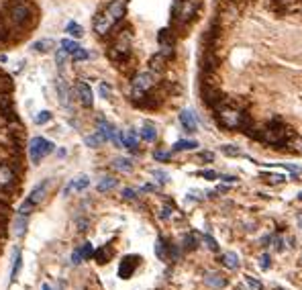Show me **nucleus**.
<instances>
[{
	"label": "nucleus",
	"instance_id": "e433bc0d",
	"mask_svg": "<svg viewBox=\"0 0 302 290\" xmlns=\"http://www.w3.org/2000/svg\"><path fill=\"white\" fill-rule=\"evenodd\" d=\"M19 270H21V249H15V264H13V280L17 278V274H19Z\"/></svg>",
	"mask_w": 302,
	"mask_h": 290
},
{
	"label": "nucleus",
	"instance_id": "c756f323",
	"mask_svg": "<svg viewBox=\"0 0 302 290\" xmlns=\"http://www.w3.org/2000/svg\"><path fill=\"white\" fill-rule=\"evenodd\" d=\"M156 253H158L160 259H168V243H166L162 237H160L158 243H156Z\"/></svg>",
	"mask_w": 302,
	"mask_h": 290
},
{
	"label": "nucleus",
	"instance_id": "a211bd4d",
	"mask_svg": "<svg viewBox=\"0 0 302 290\" xmlns=\"http://www.w3.org/2000/svg\"><path fill=\"white\" fill-rule=\"evenodd\" d=\"M139 135H141V139H143V141L154 143V141L158 139V129H156V125H154V123H143V127H141V131H139Z\"/></svg>",
	"mask_w": 302,
	"mask_h": 290
},
{
	"label": "nucleus",
	"instance_id": "49530a36",
	"mask_svg": "<svg viewBox=\"0 0 302 290\" xmlns=\"http://www.w3.org/2000/svg\"><path fill=\"white\" fill-rule=\"evenodd\" d=\"M135 196H137V192H135L133 188H123V198H125V200H133Z\"/></svg>",
	"mask_w": 302,
	"mask_h": 290
},
{
	"label": "nucleus",
	"instance_id": "4d7b16f0",
	"mask_svg": "<svg viewBox=\"0 0 302 290\" xmlns=\"http://www.w3.org/2000/svg\"><path fill=\"white\" fill-rule=\"evenodd\" d=\"M298 198H300V200H302V190H300V192H298Z\"/></svg>",
	"mask_w": 302,
	"mask_h": 290
},
{
	"label": "nucleus",
	"instance_id": "5701e85b",
	"mask_svg": "<svg viewBox=\"0 0 302 290\" xmlns=\"http://www.w3.org/2000/svg\"><path fill=\"white\" fill-rule=\"evenodd\" d=\"M116 184H118V182H116L114 176H104V178L96 184V190H98V192H108V190H114Z\"/></svg>",
	"mask_w": 302,
	"mask_h": 290
},
{
	"label": "nucleus",
	"instance_id": "9d476101",
	"mask_svg": "<svg viewBox=\"0 0 302 290\" xmlns=\"http://www.w3.org/2000/svg\"><path fill=\"white\" fill-rule=\"evenodd\" d=\"M15 178H17L15 166H11V164H0V190L13 186Z\"/></svg>",
	"mask_w": 302,
	"mask_h": 290
},
{
	"label": "nucleus",
	"instance_id": "58836bf2",
	"mask_svg": "<svg viewBox=\"0 0 302 290\" xmlns=\"http://www.w3.org/2000/svg\"><path fill=\"white\" fill-rule=\"evenodd\" d=\"M80 251H82V257H84V259H90V257L94 255V249H92V245H90L88 241L80 245Z\"/></svg>",
	"mask_w": 302,
	"mask_h": 290
},
{
	"label": "nucleus",
	"instance_id": "c03bdc74",
	"mask_svg": "<svg viewBox=\"0 0 302 290\" xmlns=\"http://www.w3.org/2000/svg\"><path fill=\"white\" fill-rule=\"evenodd\" d=\"M259 266H261V270H267V268L271 266V257H269V253H263V255L259 257Z\"/></svg>",
	"mask_w": 302,
	"mask_h": 290
},
{
	"label": "nucleus",
	"instance_id": "b1692460",
	"mask_svg": "<svg viewBox=\"0 0 302 290\" xmlns=\"http://www.w3.org/2000/svg\"><path fill=\"white\" fill-rule=\"evenodd\" d=\"M13 233H15L17 237H23V235L27 233V217H25V215H17V219H15V223H13Z\"/></svg>",
	"mask_w": 302,
	"mask_h": 290
},
{
	"label": "nucleus",
	"instance_id": "de8ad7c7",
	"mask_svg": "<svg viewBox=\"0 0 302 290\" xmlns=\"http://www.w3.org/2000/svg\"><path fill=\"white\" fill-rule=\"evenodd\" d=\"M100 96L102 98H110V86L108 84H100Z\"/></svg>",
	"mask_w": 302,
	"mask_h": 290
},
{
	"label": "nucleus",
	"instance_id": "4c0bfd02",
	"mask_svg": "<svg viewBox=\"0 0 302 290\" xmlns=\"http://www.w3.org/2000/svg\"><path fill=\"white\" fill-rule=\"evenodd\" d=\"M88 55H90V53H88L86 49H82V47H80L78 51H74V53H72V60H74L76 64H80V62H84V60H88Z\"/></svg>",
	"mask_w": 302,
	"mask_h": 290
},
{
	"label": "nucleus",
	"instance_id": "4be33fe9",
	"mask_svg": "<svg viewBox=\"0 0 302 290\" xmlns=\"http://www.w3.org/2000/svg\"><path fill=\"white\" fill-rule=\"evenodd\" d=\"M198 148V141L194 139H180L174 143V152H192Z\"/></svg>",
	"mask_w": 302,
	"mask_h": 290
},
{
	"label": "nucleus",
	"instance_id": "393cba45",
	"mask_svg": "<svg viewBox=\"0 0 302 290\" xmlns=\"http://www.w3.org/2000/svg\"><path fill=\"white\" fill-rule=\"evenodd\" d=\"M110 257H112V247L110 245H104V247L94 251V259L98 264H106V262H110Z\"/></svg>",
	"mask_w": 302,
	"mask_h": 290
},
{
	"label": "nucleus",
	"instance_id": "79ce46f5",
	"mask_svg": "<svg viewBox=\"0 0 302 290\" xmlns=\"http://www.w3.org/2000/svg\"><path fill=\"white\" fill-rule=\"evenodd\" d=\"M154 158H156L158 162H168V160L172 158V154H170V152H162V150H158V152H154Z\"/></svg>",
	"mask_w": 302,
	"mask_h": 290
},
{
	"label": "nucleus",
	"instance_id": "bb28decb",
	"mask_svg": "<svg viewBox=\"0 0 302 290\" xmlns=\"http://www.w3.org/2000/svg\"><path fill=\"white\" fill-rule=\"evenodd\" d=\"M66 33L72 35L74 39H80V37H84V27L78 25V23H74V21H70V23L66 25Z\"/></svg>",
	"mask_w": 302,
	"mask_h": 290
},
{
	"label": "nucleus",
	"instance_id": "7ed1b4c3",
	"mask_svg": "<svg viewBox=\"0 0 302 290\" xmlns=\"http://www.w3.org/2000/svg\"><path fill=\"white\" fill-rule=\"evenodd\" d=\"M7 15L15 29H27V27H31V23L35 19V11L27 0H13L9 5Z\"/></svg>",
	"mask_w": 302,
	"mask_h": 290
},
{
	"label": "nucleus",
	"instance_id": "f8f14e48",
	"mask_svg": "<svg viewBox=\"0 0 302 290\" xmlns=\"http://www.w3.org/2000/svg\"><path fill=\"white\" fill-rule=\"evenodd\" d=\"M180 123H182L184 131H188V133L198 131V121H196V114H194L192 110H188V108L180 112Z\"/></svg>",
	"mask_w": 302,
	"mask_h": 290
},
{
	"label": "nucleus",
	"instance_id": "423d86ee",
	"mask_svg": "<svg viewBox=\"0 0 302 290\" xmlns=\"http://www.w3.org/2000/svg\"><path fill=\"white\" fill-rule=\"evenodd\" d=\"M158 43H160V53L166 57V60H170L172 55H174V51H176V35H174V29H160V33H158Z\"/></svg>",
	"mask_w": 302,
	"mask_h": 290
},
{
	"label": "nucleus",
	"instance_id": "f03ea898",
	"mask_svg": "<svg viewBox=\"0 0 302 290\" xmlns=\"http://www.w3.org/2000/svg\"><path fill=\"white\" fill-rule=\"evenodd\" d=\"M292 137H294L292 129L288 125L280 123V121H271L263 129H257L253 133V139H257V141H261L265 145H282V143L290 141Z\"/></svg>",
	"mask_w": 302,
	"mask_h": 290
},
{
	"label": "nucleus",
	"instance_id": "6e6552de",
	"mask_svg": "<svg viewBox=\"0 0 302 290\" xmlns=\"http://www.w3.org/2000/svg\"><path fill=\"white\" fill-rule=\"evenodd\" d=\"M139 264H141V255H125L118 266V278L129 280L135 274V270L139 268Z\"/></svg>",
	"mask_w": 302,
	"mask_h": 290
},
{
	"label": "nucleus",
	"instance_id": "09e8293b",
	"mask_svg": "<svg viewBox=\"0 0 302 290\" xmlns=\"http://www.w3.org/2000/svg\"><path fill=\"white\" fill-rule=\"evenodd\" d=\"M200 176H202V178H206V180H217V178H219V174H217V172H213V170L200 172Z\"/></svg>",
	"mask_w": 302,
	"mask_h": 290
},
{
	"label": "nucleus",
	"instance_id": "2f4dec72",
	"mask_svg": "<svg viewBox=\"0 0 302 290\" xmlns=\"http://www.w3.org/2000/svg\"><path fill=\"white\" fill-rule=\"evenodd\" d=\"M59 47H62L66 53H70V55H72L74 51H78V49H80V45H78L76 41H72V39H64V41L59 43Z\"/></svg>",
	"mask_w": 302,
	"mask_h": 290
},
{
	"label": "nucleus",
	"instance_id": "c9c22d12",
	"mask_svg": "<svg viewBox=\"0 0 302 290\" xmlns=\"http://www.w3.org/2000/svg\"><path fill=\"white\" fill-rule=\"evenodd\" d=\"M202 241L206 243V247H208L210 251H219V243H217V239H215V237H210L208 233H206V235H202Z\"/></svg>",
	"mask_w": 302,
	"mask_h": 290
},
{
	"label": "nucleus",
	"instance_id": "bf43d9fd",
	"mask_svg": "<svg viewBox=\"0 0 302 290\" xmlns=\"http://www.w3.org/2000/svg\"><path fill=\"white\" fill-rule=\"evenodd\" d=\"M276 290H284V288H276Z\"/></svg>",
	"mask_w": 302,
	"mask_h": 290
},
{
	"label": "nucleus",
	"instance_id": "6e6d98bb",
	"mask_svg": "<svg viewBox=\"0 0 302 290\" xmlns=\"http://www.w3.org/2000/svg\"><path fill=\"white\" fill-rule=\"evenodd\" d=\"M298 225H300V229H302V215L298 217Z\"/></svg>",
	"mask_w": 302,
	"mask_h": 290
},
{
	"label": "nucleus",
	"instance_id": "473e14b6",
	"mask_svg": "<svg viewBox=\"0 0 302 290\" xmlns=\"http://www.w3.org/2000/svg\"><path fill=\"white\" fill-rule=\"evenodd\" d=\"M221 152L225 154V156H241V150L237 148V145H231V143H227V145H221Z\"/></svg>",
	"mask_w": 302,
	"mask_h": 290
},
{
	"label": "nucleus",
	"instance_id": "6ab92c4d",
	"mask_svg": "<svg viewBox=\"0 0 302 290\" xmlns=\"http://www.w3.org/2000/svg\"><path fill=\"white\" fill-rule=\"evenodd\" d=\"M219 262H221L223 266H227L229 270H237V268L241 266V262H239V255H237L235 251H225V253H221Z\"/></svg>",
	"mask_w": 302,
	"mask_h": 290
},
{
	"label": "nucleus",
	"instance_id": "f704fd0d",
	"mask_svg": "<svg viewBox=\"0 0 302 290\" xmlns=\"http://www.w3.org/2000/svg\"><path fill=\"white\" fill-rule=\"evenodd\" d=\"M68 55H70V53H66L62 47L57 49V53H55V64H57V68H59V70L66 66V62H68Z\"/></svg>",
	"mask_w": 302,
	"mask_h": 290
},
{
	"label": "nucleus",
	"instance_id": "f257e3e1",
	"mask_svg": "<svg viewBox=\"0 0 302 290\" xmlns=\"http://www.w3.org/2000/svg\"><path fill=\"white\" fill-rule=\"evenodd\" d=\"M215 117H217V123L227 131H245L251 125L247 112H243L239 106H233L229 102H223L221 106H217Z\"/></svg>",
	"mask_w": 302,
	"mask_h": 290
},
{
	"label": "nucleus",
	"instance_id": "4468645a",
	"mask_svg": "<svg viewBox=\"0 0 302 290\" xmlns=\"http://www.w3.org/2000/svg\"><path fill=\"white\" fill-rule=\"evenodd\" d=\"M96 133H100L102 137H104V141H114V135H116V129H114V125H110L106 119H98V131Z\"/></svg>",
	"mask_w": 302,
	"mask_h": 290
},
{
	"label": "nucleus",
	"instance_id": "f3484780",
	"mask_svg": "<svg viewBox=\"0 0 302 290\" xmlns=\"http://www.w3.org/2000/svg\"><path fill=\"white\" fill-rule=\"evenodd\" d=\"M166 64H168V60H166L162 53L151 55V60H149V72L158 76V74H162V72L166 70Z\"/></svg>",
	"mask_w": 302,
	"mask_h": 290
},
{
	"label": "nucleus",
	"instance_id": "1a4fd4ad",
	"mask_svg": "<svg viewBox=\"0 0 302 290\" xmlns=\"http://www.w3.org/2000/svg\"><path fill=\"white\" fill-rule=\"evenodd\" d=\"M114 27H116V25H112L104 13H98V15L94 17V33H96V37H108Z\"/></svg>",
	"mask_w": 302,
	"mask_h": 290
},
{
	"label": "nucleus",
	"instance_id": "aec40b11",
	"mask_svg": "<svg viewBox=\"0 0 302 290\" xmlns=\"http://www.w3.org/2000/svg\"><path fill=\"white\" fill-rule=\"evenodd\" d=\"M55 88H57V94H59V102L64 106H70V88H68L66 80L64 78H57L55 80Z\"/></svg>",
	"mask_w": 302,
	"mask_h": 290
},
{
	"label": "nucleus",
	"instance_id": "864d4df0",
	"mask_svg": "<svg viewBox=\"0 0 302 290\" xmlns=\"http://www.w3.org/2000/svg\"><path fill=\"white\" fill-rule=\"evenodd\" d=\"M294 145H296V152H300V154H302V139H296V141H294Z\"/></svg>",
	"mask_w": 302,
	"mask_h": 290
},
{
	"label": "nucleus",
	"instance_id": "a18cd8bd",
	"mask_svg": "<svg viewBox=\"0 0 302 290\" xmlns=\"http://www.w3.org/2000/svg\"><path fill=\"white\" fill-rule=\"evenodd\" d=\"M151 174H154V176L158 178V182H162V184H166V182L170 180V178H168V174H166V172H162V170H154Z\"/></svg>",
	"mask_w": 302,
	"mask_h": 290
},
{
	"label": "nucleus",
	"instance_id": "cd10ccee",
	"mask_svg": "<svg viewBox=\"0 0 302 290\" xmlns=\"http://www.w3.org/2000/svg\"><path fill=\"white\" fill-rule=\"evenodd\" d=\"M196 247H198V235H196V233H188V235L184 237V249L192 251V249H196Z\"/></svg>",
	"mask_w": 302,
	"mask_h": 290
},
{
	"label": "nucleus",
	"instance_id": "13d9d810",
	"mask_svg": "<svg viewBox=\"0 0 302 290\" xmlns=\"http://www.w3.org/2000/svg\"><path fill=\"white\" fill-rule=\"evenodd\" d=\"M0 23H5V21H3V17H0Z\"/></svg>",
	"mask_w": 302,
	"mask_h": 290
},
{
	"label": "nucleus",
	"instance_id": "37998d69",
	"mask_svg": "<svg viewBox=\"0 0 302 290\" xmlns=\"http://www.w3.org/2000/svg\"><path fill=\"white\" fill-rule=\"evenodd\" d=\"M198 160L204 162V164H210V162H215V154L213 152H200L198 154Z\"/></svg>",
	"mask_w": 302,
	"mask_h": 290
},
{
	"label": "nucleus",
	"instance_id": "412c9836",
	"mask_svg": "<svg viewBox=\"0 0 302 290\" xmlns=\"http://www.w3.org/2000/svg\"><path fill=\"white\" fill-rule=\"evenodd\" d=\"M114 170H118V172H125V174H129V172H133V162L129 160V158H114L112 160V164H110Z\"/></svg>",
	"mask_w": 302,
	"mask_h": 290
},
{
	"label": "nucleus",
	"instance_id": "3c124183",
	"mask_svg": "<svg viewBox=\"0 0 302 290\" xmlns=\"http://www.w3.org/2000/svg\"><path fill=\"white\" fill-rule=\"evenodd\" d=\"M223 182H239V178L237 176H227V174H223V176H219Z\"/></svg>",
	"mask_w": 302,
	"mask_h": 290
},
{
	"label": "nucleus",
	"instance_id": "ddd939ff",
	"mask_svg": "<svg viewBox=\"0 0 302 290\" xmlns=\"http://www.w3.org/2000/svg\"><path fill=\"white\" fill-rule=\"evenodd\" d=\"M120 143H123V148L127 150H137V143H139V135L135 129H127V131H120Z\"/></svg>",
	"mask_w": 302,
	"mask_h": 290
},
{
	"label": "nucleus",
	"instance_id": "a19ab883",
	"mask_svg": "<svg viewBox=\"0 0 302 290\" xmlns=\"http://www.w3.org/2000/svg\"><path fill=\"white\" fill-rule=\"evenodd\" d=\"M245 282H247V286H249L251 290H263V284H261L259 280L251 278V276H245Z\"/></svg>",
	"mask_w": 302,
	"mask_h": 290
},
{
	"label": "nucleus",
	"instance_id": "5fc2aeb1",
	"mask_svg": "<svg viewBox=\"0 0 302 290\" xmlns=\"http://www.w3.org/2000/svg\"><path fill=\"white\" fill-rule=\"evenodd\" d=\"M41 290H53V286H51V284H47V282H45V284H43V288H41Z\"/></svg>",
	"mask_w": 302,
	"mask_h": 290
},
{
	"label": "nucleus",
	"instance_id": "7c9ffc66",
	"mask_svg": "<svg viewBox=\"0 0 302 290\" xmlns=\"http://www.w3.org/2000/svg\"><path fill=\"white\" fill-rule=\"evenodd\" d=\"M102 143H104V137H102L100 133H96V135H88V137H86V145H88V148H100Z\"/></svg>",
	"mask_w": 302,
	"mask_h": 290
},
{
	"label": "nucleus",
	"instance_id": "a878e982",
	"mask_svg": "<svg viewBox=\"0 0 302 290\" xmlns=\"http://www.w3.org/2000/svg\"><path fill=\"white\" fill-rule=\"evenodd\" d=\"M51 47H53V41L51 39H39V41H35L31 45V51H35V53H47Z\"/></svg>",
	"mask_w": 302,
	"mask_h": 290
},
{
	"label": "nucleus",
	"instance_id": "2eb2a0df",
	"mask_svg": "<svg viewBox=\"0 0 302 290\" xmlns=\"http://www.w3.org/2000/svg\"><path fill=\"white\" fill-rule=\"evenodd\" d=\"M47 190H49V182H41V184H37L35 188H33V192H31V196L27 198L33 207H37L43 198H45V194H47Z\"/></svg>",
	"mask_w": 302,
	"mask_h": 290
},
{
	"label": "nucleus",
	"instance_id": "603ef678",
	"mask_svg": "<svg viewBox=\"0 0 302 290\" xmlns=\"http://www.w3.org/2000/svg\"><path fill=\"white\" fill-rule=\"evenodd\" d=\"M141 190H143V192H156V186H154V184H145Z\"/></svg>",
	"mask_w": 302,
	"mask_h": 290
},
{
	"label": "nucleus",
	"instance_id": "c85d7f7f",
	"mask_svg": "<svg viewBox=\"0 0 302 290\" xmlns=\"http://www.w3.org/2000/svg\"><path fill=\"white\" fill-rule=\"evenodd\" d=\"M72 184H74V190L82 192V190H86V188H88V184H90V178H88V176H78L76 180H72Z\"/></svg>",
	"mask_w": 302,
	"mask_h": 290
},
{
	"label": "nucleus",
	"instance_id": "72a5a7b5",
	"mask_svg": "<svg viewBox=\"0 0 302 290\" xmlns=\"http://www.w3.org/2000/svg\"><path fill=\"white\" fill-rule=\"evenodd\" d=\"M261 178H265L269 184H282V182H286V176L284 174H261Z\"/></svg>",
	"mask_w": 302,
	"mask_h": 290
},
{
	"label": "nucleus",
	"instance_id": "20e7f679",
	"mask_svg": "<svg viewBox=\"0 0 302 290\" xmlns=\"http://www.w3.org/2000/svg\"><path fill=\"white\" fill-rule=\"evenodd\" d=\"M158 76L156 74H151L149 70L147 72H137L135 76H133V80H131V98L137 102V100H141L145 94H149L151 90H154V86H156V80Z\"/></svg>",
	"mask_w": 302,
	"mask_h": 290
},
{
	"label": "nucleus",
	"instance_id": "9b49d317",
	"mask_svg": "<svg viewBox=\"0 0 302 290\" xmlns=\"http://www.w3.org/2000/svg\"><path fill=\"white\" fill-rule=\"evenodd\" d=\"M76 96H78V100L82 102V106H86V108H90L92 102H94L92 88H90L86 82H78V86H76Z\"/></svg>",
	"mask_w": 302,
	"mask_h": 290
},
{
	"label": "nucleus",
	"instance_id": "dca6fc26",
	"mask_svg": "<svg viewBox=\"0 0 302 290\" xmlns=\"http://www.w3.org/2000/svg\"><path fill=\"white\" fill-rule=\"evenodd\" d=\"M204 284L210 288H225L227 286V278L219 272H206L204 274Z\"/></svg>",
	"mask_w": 302,
	"mask_h": 290
},
{
	"label": "nucleus",
	"instance_id": "0eeeda50",
	"mask_svg": "<svg viewBox=\"0 0 302 290\" xmlns=\"http://www.w3.org/2000/svg\"><path fill=\"white\" fill-rule=\"evenodd\" d=\"M112 25H118L127 15V0H110L108 7L102 11Z\"/></svg>",
	"mask_w": 302,
	"mask_h": 290
},
{
	"label": "nucleus",
	"instance_id": "39448f33",
	"mask_svg": "<svg viewBox=\"0 0 302 290\" xmlns=\"http://www.w3.org/2000/svg\"><path fill=\"white\" fill-rule=\"evenodd\" d=\"M53 152V143L51 141H47V139H43V137H33V141H31V145H29V156H31V162L37 166V164H41V160L45 158V156H49Z\"/></svg>",
	"mask_w": 302,
	"mask_h": 290
},
{
	"label": "nucleus",
	"instance_id": "ea45409f",
	"mask_svg": "<svg viewBox=\"0 0 302 290\" xmlns=\"http://www.w3.org/2000/svg\"><path fill=\"white\" fill-rule=\"evenodd\" d=\"M49 119H51V112H49V110H41V112L35 117V123H37V125H45V123H49Z\"/></svg>",
	"mask_w": 302,
	"mask_h": 290
},
{
	"label": "nucleus",
	"instance_id": "8fccbe9b",
	"mask_svg": "<svg viewBox=\"0 0 302 290\" xmlns=\"http://www.w3.org/2000/svg\"><path fill=\"white\" fill-rule=\"evenodd\" d=\"M276 5H280V7H292L294 3H298V0H274Z\"/></svg>",
	"mask_w": 302,
	"mask_h": 290
}]
</instances>
